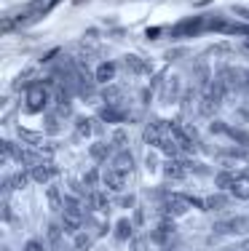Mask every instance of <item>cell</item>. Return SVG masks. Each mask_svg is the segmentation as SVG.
<instances>
[{
  "label": "cell",
  "mask_w": 249,
  "mask_h": 251,
  "mask_svg": "<svg viewBox=\"0 0 249 251\" xmlns=\"http://www.w3.org/2000/svg\"><path fill=\"white\" fill-rule=\"evenodd\" d=\"M132 232H134V225L129 222L126 217L115 222V241H121V243H123V241H129V238H132Z\"/></svg>",
  "instance_id": "e0dca14e"
},
{
  "label": "cell",
  "mask_w": 249,
  "mask_h": 251,
  "mask_svg": "<svg viewBox=\"0 0 249 251\" xmlns=\"http://www.w3.org/2000/svg\"><path fill=\"white\" fill-rule=\"evenodd\" d=\"M188 211H191V201H188L185 193H171L169 198L164 201V214H166V217H171V219L185 217Z\"/></svg>",
  "instance_id": "52a82bcc"
},
{
  "label": "cell",
  "mask_w": 249,
  "mask_h": 251,
  "mask_svg": "<svg viewBox=\"0 0 249 251\" xmlns=\"http://www.w3.org/2000/svg\"><path fill=\"white\" fill-rule=\"evenodd\" d=\"M62 121H64V118L59 115V112L49 110V112L43 115V134H49V136H56V134H62Z\"/></svg>",
  "instance_id": "5bb4252c"
},
{
  "label": "cell",
  "mask_w": 249,
  "mask_h": 251,
  "mask_svg": "<svg viewBox=\"0 0 249 251\" xmlns=\"http://www.w3.org/2000/svg\"><path fill=\"white\" fill-rule=\"evenodd\" d=\"M164 176L169 179V182H185V179L191 176V160H185V158H166Z\"/></svg>",
  "instance_id": "8992f818"
},
{
  "label": "cell",
  "mask_w": 249,
  "mask_h": 251,
  "mask_svg": "<svg viewBox=\"0 0 249 251\" xmlns=\"http://www.w3.org/2000/svg\"><path fill=\"white\" fill-rule=\"evenodd\" d=\"M22 251H49V243L40 241V238H29V241L25 243V249Z\"/></svg>",
  "instance_id": "ffe728a7"
},
{
  "label": "cell",
  "mask_w": 249,
  "mask_h": 251,
  "mask_svg": "<svg viewBox=\"0 0 249 251\" xmlns=\"http://www.w3.org/2000/svg\"><path fill=\"white\" fill-rule=\"evenodd\" d=\"M212 230L217 235H247L249 232V217L239 214V217H225V219H217Z\"/></svg>",
  "instance_id": "7a4b0ae2"
},
{
  "label": "cell",
  "mask_w": 249,
  "mask_h": 251,
  "mask_svg": "<svg viewBox=\"0 0 249 251\" xmlns=\"http://www.w3.org/2000/svg\"><path fill=\"white\" fill-rule=\"evenodd\" d=\"M129 176H132L129 171H123V169H118V166L108 163V169L102 171V187L108 190V193H118V195H121L123 190H126Z\"/></svg>",
  "instance_id": "3957f363"
},
{
  "label": "cell",
  "mask_w": 249,
  "mask_h": 251,
  "mask_svg": "<svg viewBox=\"0 0 249 251\" xmlns=\"http://www.w3.org/2000/svg\"><path fill=\"white\" fill-rule=\"evenodd\" d=\"M27 174H29L32 182H38V184H51V179L56 176V166L51 163V160H38L35 166L27 169Z\"/></svg>",
  "instance_id": "9c48e42d"
},
{
  "label": "cell",
  "mask_w": 249,
  "mask_h": 251,
  "mask_svg": "<svg viewBox=\"0 0 249 251\" xmlns=\"http://www.w3.org/2000/svg\"><path fill=\"white\" fill-rule=\"evenodd\" d=\"M236 14H239V16H244V19L249 22V11H247V8H236Z\"/></svg>",
  "instance_id": "cb8c5ba5"
},
{
  "label": "cell",
  "mask_w": 249,
  "mask_h": 251,
  "mask_svg": "<svg viewBox=\"0 0 249 251\" xmlns=\"http://www.w3.org/2000/svg\"><path fill=\"white\" fill-rule=\"evenodd\" d=\"M59 222H62L64 232H70V235H78L81 227L86 225V214H83L81 206H64L62 211H59Z\"/></svg>",
  "instance_id": "5b68a950"
},
{
  "label": "cell",
  "mask_w": 249,
  "mask_h": 251,
  "mask_svg": "<svg viewBox=\"0 0 249 251\" xmlns=\"http://www.w3.org/2000/svg\"><path fill=\"white\" fill-rule=\"evenodd\" d=\"M225 193L236 201H249V171H233V179Z\"/></svg>",
  "instance_id": "ba28073f"
},
{
  "label": "cell",
  "mask_w": 249,
  "mask_h": 251,
  "mask_svg": "<svg viewBox=\"0 0 249 251\" xmlns=\"http://www.w3.org/2000/svg\"><path fill=\"white\" fill-rule=\"evenodd\" d=\"M83 182H86L88 190H97V184H102V174H99L97 169H88L86 174H83Z\"/></svg>",
  "instance_id": "d6986e66"
},
{
  "label": "cell",
  "mask_w": 249,
  "mask_h": 251,
  "mask_svg": "<svg viewBox=\"0 0 249 251\" xmlns=\"http://www.w3.org/2000/svg\"><path fill=\"white\" fill-rule=\"evenodd\" d=\"M241 251H249V243H244V249H241Z\"/></svg>",
  "instance_id": "d4e9b609"
},
{
  "label": "cell",
  "mask_w": 249,
  "mask_h": 251,
  "mask_svg": "<svg viewBox=\"0 0 249 251\" xmlns=\"http://www.w3.org/2000/svg\"><path fill=\"white\" fill-rule=\"evenodd\" d=\"M126 118H129V115H126V112H123L118 104L105 101V104L99 107V121H102V123H123Z\"/></svg>",
  "instance_id": "7c38bea8"
},
{
  "label": "cell",
  "mask_w": 249,
  "mask_h": 251,
  "mask_svg": "<svg viewBox=\"0 0 249 251\" xmlns=\"http://www.w3.org/2000/svg\"><path fill=\"white\" fill-rule=\"evenodd\" d=\"M134 203H137L134 195H123L121 193V198H118V206H121V208H134Z\"/></svg>",
  "instance_id": "603a6c76"
},
{
  "label": "cell",
  "mask_w": 249,
  "mask_h": 251,
  "mask_svg": "<svg viewBox=\"0 0 249 251\" xmlns=\"http://www.w3.org/2000/svg\"><path fill=\"white\" fill-rule=\"evenodd\" d=\"M118 150H115V145L112 142H94L91 147H88V158L94 160V163H110L112 160V155H115Z\"/></svg>",
  "instance_id": "30bf717a"
},
{
  "label": "cell",
  "mask_w": 249,
  "mask_h": 251,
  "mask_svg": "<svg viewBox=\"0 0 249 251\" xmlns=\"http://www.w3.org/2000/svg\"><path fill=\"white\" fill-rule=\"evenodd\" d=\"M91 246V238L86 235V232H78V235H75V249H88Z\"/></svg>",
  "instance_id": "7402d4cb"
},
{
  "label": "cell",
  "mask_w": 249,
  "mask_h": 251,
  "mask_svg": "<svg viewBox=\"0 0 249 251\" xmlns=\"http://www.w3.org/2000/svg\"><path fill=\"white\" fill-rule=\"evenodd\" d=\"M97 131H102V121H94V118H75V128H73V136L75 139H88L94 136Z\"/></svg>",
  "instance_id": "8fae6325"
},
{
  "label": "cell",
  "mask_w": 249,
  "mask_h": 251,
  "mask_svg": "<svg viewBox=\"0 0 249 251\" xmlns=\"http://www.w3.org/2000/svg\"><path fill=\"white\" fill-rule=\"evenodd\" d=\"M145 166H147V171H158V150L145 155Z\"/></svg>",
  "instance_id": "44dd1931"
},
{
  "label": "cell",
  "mask_w": 249,
  "mask_h": 251,
  "mask_svg": "<svg viewBox=\"0 0 249 251\" xmlns=\"http://www.w3.org/2000/svg\"><path fill=\"white\" fill-rule=\"evenodd\" d=\"M46 198H49L51 208H56V211H62V208H64V190L59 187V184L51 182L49 187H46Z\"/></svg>",
  "instance_id": "9a60e30c"
},
{
  "label": "cell",
  "mask_w": 249,
  "mask_h": 251,
  "mask_svg": "<svg viewBox=\"0 0 249 251\" xmlns=\"http://www.w3.org/2000/svg\"><path fill=\"white\" fill-rule=\"evenodd\" d=\"M49 104H51V94H49V86H46V83H32V86H27L25 112H29V115H46V112H49Z\"/></svg>",
  "instance_id": "6da1fadb"
},
{
  "label": "cell",
  "mask_w": 249,
  "mask_h": 251,
  "mask_svg": "<svg viewBox=\"0 0 249 251\" xmlns=\"http://www.w3.org/2000/svg\"><path fill=\"white\" fill-rule=\"evenodd\" d=\"M206 201V211H225V206H228V198L225 195H209V198H204Z\"/></svg>",
  "instance_id": "ac0fdd59"
},
{
  "label": "cell",
  "mask_w": 249,
  "mask_h": 251,
  "mask_svg": "<svg viewBox=\"0 0 249 251\" xmlns=\"http://www.w3.org/2000/svg\"><path fill=\"white\" fill-rule=\"evenodd\" d=\"M180 97H182V77L166 75L164 83H158V99H161V104H177Z\"/></svg>",
  "instance_id": "277c9868"
},
{
  "label": "cell",
  "mask_w": 249,
  "mask_h": 251,
  "mask_svg": "<svg viewBox=\"0 0 249 251\" xmlns=\"http://www.w3.org/2000/svg\"><path fill=\"white\" fill-rule=\"evenodd\" d=\"M123 62H126V70H132L134 75H147V73H153V67H150L147 62H142L139 56H126Z\"/></svg>",
  "instance_id": "2e32d148"
},
{
  "label": "cell",
  "mask_w": 249,
  "mask_h": 251,
  "mask_svg": "<svg viewBox=\"0 0 249 251\" xmlns=\"http://www.w3.org/2000/svg\"><path fill=\"white\" fill-rule=\"evenodd\" d=\"M118 75V64L115 62H99L97 73H94V80L99 83V86H110L112 80H115Z\"/></svg>",
  "instance_id": "4fadbf2b"
}]
</instances>
